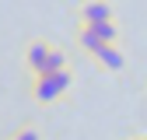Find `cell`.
I'll list each match as a JSON object with an SVG mask.
<instances>
[{"mask_svg": "<svg viewBox=\"0 0 147 140\" xmlns=\"http://www.w3.org/2000/svg\"><path fill=\"white\" fill-rule=\"evenodd\" d=\"M109 21H116L112 4H109V0H84V4L77 7V25L98 28V25H109Z\"/></svg>", "mask_w": 147, "mask_h": 140, "instance_id": "obj_3", "label": "cell"}, {"mask_svg": "<svg viewBox=\"0 0 147 140\" xmlns=\"http://www.w3.org/2000/svg\"><path fill=\"white\" fill-rule=\"evenodd\" d=\"M53 52H56V42H49V39H32L28 46H25V70L32 77H42L46 74V67H49V60H53Z\"/></svg>", "mask_w": 147, "mask_h": 140, "instance_id": "obj_2", "label": "cell"}, {"mask_svg": "<svg viewBox=\"0 0 147 140\" xmlns=\"http://www.w3.org/2000/svg\"><path fill=\"white\" fill-rule=\"evenodd\" d=\"M95 63H98L102 70H109V74H119V70L126 67V52H123L119 46H102V49L95 52Z\"/></svg>", "mask_w": 147, "mask_h": 140, "instance_id": "obj_4", "label": "cell"}, {"mask_svg": "<svg viewBox=\"0 0 147 140\" xmlns=\"http://www.w3.org/2000/svg\"><path fill=\"white\" fill-rule=\"evenodd\" d=\"M7 140H46V133H42V126L39 122H21Z\"/></svg>", "mask_w": 147, "mask_h": 140, "instance_id": "obj_6", "label": "cell"}, {"mask_svg": "<svg viewBox=\"0 0 147 140\" xmlns=\"http://www.w3.org/2000/svg\"><path fill=\"white\" fill-rule=\"evenodd\" d=\"M95 32H98L102 46H116V42H119V28H116V21H109V25H98Z\"/></svg>", "mask_w": 147, "mask_h": 140, "instance_id": "obj_7", "label": "cell"}, {"mask_svg": "<svg viewBox=\"0 0 147 140\" xmlns=\"http://www.w3.org/2000/svg\"><path fill=\"white\" fill-rule=\"evenodd\" d=\"M70 88H74V70H60V74L32 77L28 81V95H32V102H39V105H53V102H60Z\"/></svg>", "mask_w": 147, "mask_h": 140, "instance_id": "obj_1", "label": "cell"}, {"mask_svg": "<svg viewBox=\"0 0 147 140\" xmlns=\"http://www.w3.org/2000/svg\"><path fill=\"white\" fill-rule=\"evenodd\" d=\"M126 140H147V133H137V137H126Z\"/></svg>", "mask_w": 147, "mask_h": 140, "instance_id": "obj_8", "label": "cell"}, {"mask_svg": "<svg viewBox=\"0 0 147 140\" xmlns=\"http://www.w3.org/2000/svg\"><path fill=\"white\" fill-rule=\"evenodd\" d=\"M74 42H77V49L88 52V56H95V52L102 49L98 32H95V28H88V25H77V28H74Z\"/></svg>", "mask_w": 147, "mask_h": 140, "instance_id": "obj_5", "label": "cell"}]
</instances>
